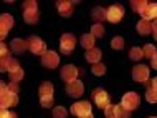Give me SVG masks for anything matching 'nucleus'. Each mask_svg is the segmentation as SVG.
Masks as SVG:
<instances>
[{
  "label": "nucleus",
  "instance_id": "obj_24",
  "mask_svg": "<svg viewBox=\"0 0 157 118\" xmlns=\"http://www.w3.org/2000/svg\"><path fill=\"white\" fill-rule=\"evenodd\" d=\"M104 33H106V28H104L103 23H94L91 27V35L94 37V39H103Z\"/></svg>",
  "mask_w": 157,
  "mask_h": 118
},
{
  "label": "nucleus",
  "instance_id": "obj_15",
  "mask_svg": "<svg viewBox=\"0 0 157 118\" xmlns=\"http://www.w3.org/2000/svg\"><path fill=\"white\" fill-rule=\"evenodd\" d=\"M137 32H139V35H149V33L152 32V22L151 20H146V18H141L137 22Z\"/></svg>",
  "mask_w": 157,
  "mask_h": 118
},
{
  "label": "nucleus",
  "instance_id": "obj_4",
  "mask_svg": "<svg viewBox=\"0 0 157 118\" xmlns=\"http://www.w3.org/2000/svg\"><path fill=\"white\" fill-rule=\"evenodd\" d=\"M75 45H76L75 35H71V33H65V35L61 37V40H60V50H61V53H65V55L73 53Z\"/></svg>",
  "mask_w": 157,
  "mask_h": 118
},
{
  "label": "nucleus",
  "instance_id": "obj_16",
  "mask_svg": "<svg viewBox=\"0 0 157 118\" xmlns=\"http://www.w3.org/2000/svg\"><path fill=\"white\" fill-rule=\"evenodd\" d=\"M12 52L13 53H23L25 50H28V42H25V40H22V39H13L12 40Z\"/></svg>",
  "mask_w": 157,
  "mask_h": 118
},
{
  "label": "nucleus",
  "instance_id": "obj_11",
  "mask_svg": "<svg viewBox=\"0 0 157 118\" xmlns=\"http://www.w3.org/2000/svg\"><path fill=\"white\" fill-rule=\"evenodd\" d=\"M132 78L139 83H146L149 80V68L146 65H136L132 68Z\"/></svg>",
  "mask_w": 157,
  "mask_h": 118
},
{
  "label": "nucleus",
  "instance_id": "obj_1",
  "mask_svg": "<svg viewBox=\"0 0 157 118\" xmlns=\"http://www.w3.org/2000/svg\"><path fill=\"white\" fill-rule=\"evenodd\" d=\"M23 20L25 23H38L40 20V14H38V7L35 0H28V2L23 3Z\"/></svg>",
  "mask_w": 157,
  "mask_h": 118
},
{
  "label": "nucleus",
  "instance_id": "obj_13",
  "mask_svg": "<svg viewBox=\"0 0 157 118\" xmlns=\"http://www.w3.org/2000/svg\"><path fill=\"white\" fill-rule=\"evenodd\" d=\"M17 103H18V96L15 93L5 92V93L0 95V108H3V110H7V108H10V107H15Z\"/></svg>",
  "mask_w": 157,
  "mask_h": 118
},
{
  "label": "nucleus",
  "instance_id": "obj_18",
  "mask_svg": "<svg viewBox=\"0 0 157 118\" xmlns=\"http://www.w3.org/2000/svg\"><path fill=\"white\" fill-rule=\"evenodd\" d=\"M101 55H103V53H101V50L94 47V48H91V50H86V55H84V58H86L90 63L94 65V63H99Z\"/></svg>",
  "mask_w": 157,
  "mask_h": 118
},
{
  "label": "nucleus",
  "instance_id": "obj_39",
  "mask_svg": "<svg viewBox=\"0 0 157 118\" xmlns=\"http://www.w3.org/2000/svg\"><path fill=\"white\" fill-rule=\"evenodd\" d=\"M152 33H154V39L157 40V20L152 22Z\"/></svg>",
  "mask_w": 157,
  "mask_h": 118
},
{
  "label": "nucleus",
  "instance_id": "obj_10",
  "mask_svg": "<svg viewBox=\"0 0 157 118\" xmlns=\"http://www.w3.org/2000/svg\"><path fill=\"white\" fill-rule=\"evenodd\" d=\"M58 63H60V57H58L56 52H46L41 55V65L46 67V68H56Z\"/></svg>",
  "mask_w": 157,
  "mask_h": 118
},
{
  "label": "nucleus",
  "instance_id": "obj_34",
  "mask_svg": "<svg viewBox=\"0 0 157 118\" xmlns=\"http://www.w3.org/2000/svg\"><path fill=\"white\" fill-rule=\"evenodd\" d=\"M18 62H17V58H12L10 57V60H8V73H10V71H13L15 68H18Z\"/></svg>",
  "mask_w": 157,
  "mask_h": 118
},
{
  "label": "nucleus",
  "instance_id": "obj_25",
  "mask_svg": "<svg viewBox=\"0 0 157 118\" xmlns=\"http://www.w3.org/2000/svg\"><path fill=\"white\" fill-rule=\"evenodd\" d=\"M157 53V50L154 45H151V43H147V45H144V48H142V55L144 58H149V60H152V57H154Z\"/></svg>",
  "mask_w": 157,
  "mask_h": 118
},
{
  "label": "nucleus",
  "instance_id": "obj_21",
  "mask_svg": "<svg viewBox=\"0 0 157 118\" xmlns=\"http://www.w3.org/2000/svg\"><path fill=\"white\" fill-rule=\"evenodd\" d=\"M79 43H81V47H84L86 50H91V48H94V37H93L91 33H84L81 39H79Z\"/></svg>",
  "mask_w": 157,
  "mask_h": 118
},
{
  "label": "nucleus",
  "instance_id": "obj_33",
  "mask_svg": "<svg viewBox=\"0 0 157 118\" xmlns=\"http://www.w3.org/2000/svg\"><path fill=\"white\" fill-rule=\"evenodd\" d=\"M8 60H10V55L0 58V71H8Z\"/></svg>",
  "mask_w": 157,
  "mask_h": 118
},
{
  "label": "nucleus",
  "instance_id": "obj_7",
  "mask_svg": "<svg viewBox=\"0 0 157 118\" xmlns=\"http://www.w3.org/2000/svg\"><path fill=\"white\" fill-rule=\"evenodd\" d=\"M71 113L78 118H83V116H88L91 115V103L90 102H78L71 107Z\"/></svg>",
  "mask_w": 157,
  "mask_h": 118
},
{
  "label": "nucleus",
  "instance_id": "obj_37",
  "mask_svg": "<svg viewBox=\"0 0 157 118\" xmlns=\"http://www.w3.org/2000/svg\"><path fill=\"white\" fill-rule=\"evenodd\" d=\"M7 55H10V53H8L7 45H3L2 42H0V58H3V57H7Z\"/></svg>",
  "mask_w": 157,
  "mask_h": 118
},
{
  "label": "nucleus",
  "instance_id": "obj_35",
  "mask_svg": "<svg viewBox=\"0 0 157 118\" xmlns=\"http://www.w3.org/2000/svg\"><path fill=\"white\" fill-rule=\"evenodd\" d=\"M0 118H17V113H10L3 108H0Z\"/></svg>",
  "mask_w": 157,
  "mask_h": 118
},
{
  "label": "nucleus",
  "instance_id": "obj_5",
  "mask_svg": "<svg viewBox=\"0 0 157 118\" xmlns=\"http://www.w3.org/2000/svg\"><path fill=\"white\" fill-rule=\"evenodd\" d=\"M139 103H141V98H139L137 93H134V92H127V93L122 96V107L127 108V110H136V108L139 107Z\"/></svg>",
  "mask_w": 157,
  "mask_h": 118
},
{
  "label": "nucleus",
  "instance_id": "obj_12",
  "mask_svg": "<svg viewBox=\"0 0 157 118\" xmlns=\"http://www.w3.org/2000/svg\"><path fill=\"white\" fill-rule=\"evenodd\" d=\"M66 93L70 95L71 98H78V96H81L84 93V85L79 80H75V82H71L66 85Z\"/></svg>",
  "mask_w": 157,
  "mask_h": 118
},
{
  "label": "nucleus",
  "instance_id": "obj_20",
  "mask_svg": "<svg viewBox=\"0 0 157 118\" xmlns=\"http://www.w3.org/2000/svg\"><path fill=\"white\" fill-rule=\"evenodd\" d=\"M53 92H55V88H53V83H50V82H43L41 83V87H40V98H43V96H53Z\"/></svg>",
  "mask_w": 157,
  "mask_h": 118
},
{
  "label": "nucleus",
  "instance_id": "obj_41",
  "mask_svg": "<svg viewBox=\"0 0 157 118\" xmlns=\"http://www.w3.org/2000/svg\"><path fill=\"white\" fill-rule=\"evenodd\" d=\"M5 92H7V85H5L3 82H0V95L5 93Z\"/></svg>",
  "mask_w": 157,
  "mask_h": 118
},
{
  "label": "nucleus",
  "instance_id": "obj_2",
  "mask_svg": "<svg viewBox=\"0 0 157 118\" xmlns=\"http://www.w3.org/2000/svg\"><path fill=\"white\" fill-rule=\"evenodd\" d=\"M93 98H94V103L98 108H101V110H106V108L109 107V102H111V98H109L108 92H104L103 88H96L94 92H93Z\"/></svg>",
  "mask_w": 157,
  "mask_h": 118
},
{
  "label": "nucleus",
  "instance_id": "obj_22",
  "mask_svg": "<svg viewBox=\"0 0 157 118\" xmlns=\"http://www.w3.org/2000/svg\"><path fill=\"white\" fill-rule=\"evenodd\" d=\"M142 18H146V20H151V18H154L157 20V3H149V7L144 10V14H142Z\"/></svg>",
  "mask_w": 157,
  "mask_h": 118
},
{
  "label": "nucleus",
  "instance_id": "obj_17",
  "mask_svg": "<svg viewBox=\"0 0 157 118\" xmlns=\"http://www.w3.org/2000/svg\"><path fill=\"white\" fill-rule=\"evenodd\" d=\"M91 17H93V20H94L96 23H101L103 20L108 18V10H106L104 7H94L93 12H91Z\"/></svg>",
  "mask_w": 157,
  "mask_h": 118
},
{
  "label": "nucleus",
  "instance_id": "obj_3",
  "mask_svg": "<svg viewBox=\"0 0 157 118\" xmlns=\"http://www.w3.org/2000/svg\"><path fill=\"white\" fill-rule=\"evenodd\" d=\"M27 42H28V50H30L32 53H35V55H43V53L48 52V50H46V43L35 35L30 37Z\"/></svg>",
  "mask_w": 157,
  "mask_h": 118
},
{
  "label": "nucleus",
  "instance_id": "obj_23",
  "mask_svg": "<svg viewBox=\"0 0 157 118\" xmlns=\"http://www.w3.org/2000/svg\"><path fill=\"white\" fill-rule=\"evenodd\" d=\"M131 113L132 112L124 108L122 105H114V116L113 118H129Z\"/></svg>",
  "mask_w": 157,
  "mask_h": 118
},
{
  "label": "nucleus",
  "instance_id": "obj_42",
  "mask_svg": "<svg viewBox=\"0 0 157 118\" xmlns=\"http://www.w3.org/2000/svg\"><path fill=\"white\" fill-rule=\"evenodd\" d=\"M83 118H94V116H93V113H91V115H88V116H83Z\"/></svg>",
  "mask_w": 157,
  "mask_h": 118
},
{
  "label": "nucleus",
  "instance_id": "obj_8",
  "mask_svg": "<svg viewBox=\"0 0 157 118\" xmlns=\"http://www.w3.org/2000/svg\"><path fill=\"white\" fill-rule=\"evenodd\" d=\"M122 17H124V7L119 5V3L111 5L108 8V20L111 23H119Z\"/></svg>",
  "mask_w": 157,
  "mask_h": 118
},
{
  "label": "nucleus",
  "instance_id": "obj_27",
  "mask_svg": "<svg viewBox=\"0 0 157 118\" xmlns=\"http://www.w3.org/2000/svg\"><path fill=\"white\" fill-rule=\"evenodd\" d=\"M8 75H10V82H15V83H18L20 80L23 78V70L18 67V68H15L13 71H10Z\"/></svg>",
  "mask_w": 157,
  "mask_h": 118
},
{
  "label": "nucleus",
  "instance_id": "obj_9",
  "mask_svg": "<svg viewBox=\"0 0 157 118\" xmlns=\"http://www.w3.org/2000/svg\"><path fill=\"white\" fill-rule=\"evenodd\" d=\"M13 17L8 15V14H3L0 15V40H3L7 37V32L13 27Z\"/></svg>",
  "mask_w": 157,
  "mask_h": 118
},
{
  "label": "nucleus",
  "instance_id": "obj_19",
  "mask_svg": "<svg viewBox=\"0 0 157 118\" xmlns=\"http://www.w3.org/2000/svg\"><path fill=\"white\" fill-rule=\"evenodd\" d=\"M131 7H132L134 12H137L139 15H142L144 10L149 7V2H146V0H132V2H131Z\"/></svg>",
  "mask_w": 157,
  "mask_h": 118
},
{
  "label": "nucleus",
  "instance_id": "obj_32",
  "mask_svg": "<svg viewBox=\"0 0 157 118\" xmlns=\"http://www.w3.org/2000/svg\"><path fill=\"white\" fill-rule=\"evenodd\" d=\"M53 96H43V98H40V105L43 108H52V105H53Z\"/></svg>",
  "mask_w": 157,
  "mask_h": 118
},
{
  "label": "nucleus",
  "instance_id": "obj_28",
  "mask_svg": "<svg viewBox=\"0 0 157 118\" xmlns=\"http://www.w3.org/2000/svg\"><path fill=\"white\" fill-rule=\"evenodd\" d=\"M91 71L93 73L96 75V77H101V75H104L106 73V67H104V63H94V65H93V68H91Z\"/></svg>",
  "mask_w": 157,
  "mask_h": 118
},
{
  "label": "nucleus",
  "instance_id": "obj_29",
  "mask_svg": "<svg viewBox=\"0 0 157 118\" xmlns=\"http://www.w3.org/2000/svg\"><path fill=\"white\" fill-rule=\"evenodd\" d=\"M146 100L149 103H157V92L154 88H146Z\"/></svg>",
  "mask_w": 157,
  "mask_h": 118
},
{
  "label": "nucleus",
  "instance_id": "obj_44",
  "mask_svg": "<svg viewBox=\"0 0 157 118\" xmlns=\"http://www.w3.org/2000/svg\"><path fill=\"white\" fill-rule=\"evenodd\" d=\"M0 42H2V40H0Z\"/></svg>",
  "mask_w": 157,
  "mask_h": 118
},
{
  "label": "nucleus",
  "instance_id": "obj_14",
  "mask_svg": "<svg viewBox=\"0 0 157 118\" xmlns=\"http://www.w3.org/2000/svg\"><path fill=\"white\" fill-rule=\"evenodd\" d=\"M58 12H60L61 17H71L75 10V3L73 2H68V0H58L56 2Z\"/></svg>",
  "mask_w": 157,
  "mask_h": 118
},
{
  "label": "nucleus",
  "instance_id": "obj_43",
  "mask_svg": "<svg viewBox=\"0 0 157 118\" xmlns=\"http://www.w3.org/2000/svg\"><path fill=\"white\" fill-rule=\"evenodd\" d=\"M151 118H157V116H151Z\"/></svg>",
  "mask_w": 157,
  "mask_h": 118
},
{
  "label": "nucleus",
  "instance_id": "obj_6",
  "mask_svg": "<svg viewBox=\"0 0 157 118\" xmlns=\"http://www.w3.org/2000/svg\"><path fill=\"white\" fill-rule=\"evenodd\" d=\"M78 73L79 71H78V68H76L75 65H65L61 68V71H60V77H61L63 82L68 85V83L75 82V80L78 78Z\"/></svg>",
  "mask_w": 157,
  "mask_h": 118
},
{
  "label": "nucleus",
  "instance_id": "obj_38",
  "mask_svg": "<svg viewBox=\"0 0 157 118\" xmlns=\"http://www.w3.org/2000/svg\"><path fill=\"white\" fill-rule=\"evenodd\" d=\"M104 115L108 116V118H113L114 116V105H109L108 108L104 110Z\"/></svg>",
  "mask_w": 157,
  "mask_h": 118
},
{
  "label": "nucleus",
  "instance_id": "obj_26",
  "mask_svg": "<svg viewBox=\"0 0 157 118\" xmlns=\"http://www.w3.org/2000/svg\"><path fill=\"white\" fill-rule=\"evenodd\" d=\"M129 58L131 60H141V58H144V55H142V48H139V47H132L129 50Z\"/></svg>",
  "mask_w": 157,
  "mask_h": 118
},
{
  "label": "nucleus",
  "instance_id": "obj_30",
  "mask_svg": "<svg viewBox=\"0 0 157 118\" xmlns=\"http://www.w3.org/2000/svg\"><path fill=\"white\" fill-rule=\"evenodd\" d=\"M111 47L114 50H122L124 48V39H122V37H114L111 40Z\"/></svg>",
  "mask_w": 157,
  "mask_h": 118
},
{
  "label": "nucleus",
  "instance_id": "obj_36",
  "mask_svg": "<svg viewBox=\"0 0 157 118\" xmlns=\"http://www.w3.org/2000/svg\"><path fill=\"white\" fill-rule=\"evenodd\" d=\"M7 92H10V93H18V85H17L15 82H10V85H7Z\"/></svg>",
  "mask_w": 157,
  "mask_h": 118
},
{
  "label": "nucleus",
  "instance_id": "obj_31",
  "mask_svg": "<svg viewBox=\"0 0 157 118\" xmlns=\"http://www.w3.org/2000/svg\"><path fill=\"white\" fill-rule=\"evenodd\" d=\"M53 116L55 118H66L68 116V112L65 107H55L53 108Z\"/></svg>",
  "mask_w": 157,
  "mask_h": 118
},
{
  "label": "nucleus",
  "instance_id": "obj_40",
  "mask_svg": "<svg viewBox=\"0 0 157 118\" xmlns=\"http://www.w3.org/2000/svg\"><path fill=\"white\" fill-rule=\"evenodd\" d=\"M151 65H152V68L154 70H157V53L154 57H152V60H151Z\"/></svg>",
  "mask_w": 157,
  "mask_h": 118
}]
</instances>
